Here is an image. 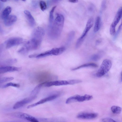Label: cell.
Returning a JSON list of instances; mask_svg holds the SVG:
<instances>
[{
    "label": "cell",
    "mask_w": 122,
    "mask_h": 122,
    "mask_svg": "<svg viewBox=\"0 0 122 122\" xmlns=\"http://www.w3.org/2000/svg\"><path fill=\"white\" fill-rule=\"evenodd\" d=\"M56 17L51 26L49 28L48 34L51 39H55L60 36L63 27L64 18L61 14L57 13Z\"/></svg>",
    "instance_id": "cell-1"
},
{
    "label": "cell",
    "mask_w": 122,
    "mask_h": 122,
    "mask_svg": "<svg viewBox=\"0 0 122 122\" xmlns=\"http://www.w3.org/2000/svg\"><path fill=\"white\" fill-rule=\"evenodd\" d=\"M112 66L111 61L108 59L104 60L100 68L96 73L98 77H100L107 73L111 68Z\"/></svg>",
    "instance_id": "cell-2"
},
{
    "label": "cell",
    "mask_w": 122,
    "mask_h": 122,
    "mask_svg": "<svg viewBox=\"0 0 122 122\" xmlns=\"http://www.w3.org/2000/svg\"><path fill=\"white\" fill-rule=\"evenodd\" d=\"M45 34V31L43 28L37 27L33 30L31 39L40 45Z\"/></svg>",
    "instance_id": "cell-3"
},
{
    "label": "cell",
    "mask_w": 122,
    "mask_h": 122,
    "mask_svg": "<svg viewBox=\"0 0 122 122\" xmlns=\"http://www.w3.org/2000/svg\"><path fill=\"white\" fill-rule=\"evenodd\" d=\"M122 15V8L121 7L118 10L110 28V34L114 35L116 33L115 28L121 18Z\"/></svg>",
    "instance_id": "cell-4"
},
{
    "label": "cell",
    "mask_w": 122,
    "mask_h": 122,
    "mask_svg": "<svg viewBox=\"0 0 122 122\" xmlns=\"http://www.w3.org/2000/svg\"><path fill=\"white\" fill-rule=\"evenodd\" d=\"M10 115L16 117L24 119L31 122H39L38 120L35 118L25 113L16 112L11 113Z\"/></svg>",
    "instance_id": "cell-5"
},
{
    "label": "cell",
    "mask_w": 122,
    "mask_h": 122,
    "mask_svg": "<svg viewBox=\"0 0 122 122\" xmlns=\"http://www.w3.org/2000/svg\"><path fill=\"white\" fill-rule=\"evenodd\" d=\"M41 87H49L51 86H60L69 85L68 81L57 80L48 81L40 83Z\"/></svg>",
    "instance_id": "cell-6"
},
{
    "label": "cell",
    "mask_w": 122,
    "mask_h": 122,
    "mask_svg": "<svg viewBox=\"0 0 122 122\" xmlns=\"http://www.w3.org/2000/svg\"><path fill=\"white\" fill-rule=\"evenodd\" d=\"M23 41V39L20 37H14L10 38L6 42V48L9 49L15 46L19 45L22 43Z\"/></svg>",
    "instance_id": "cell-7"
},
{
    "label": "cell",
    "mask_w": 122,
    "mask_h": 122,
    "mask_svg": "<svg viewBox=\"0 0 122 122\" xmlns=\"http://www.w3.org/2000/svg\"><path fill=\"white\" fill-rule=\"evenodd\" d=\"M36 97V96H30V97L26 98L18 102L14 105L13 107V108L16 109L20 108L25 104L31 102Z\"/></svg>",
    "instance_id": "cell-8"
},
{
    "label": "cell",
    "mask_w": 122,
    "mask_h": 122,
    "mask_svg": "<svg viewBox=\"0 0 122 122\" xmlns=\"http://www.w3.org/2000/svg\"><path fill=\"white\" fill-rule=\"evenodd\" d=\"M59 96L58 94H54L45 98L38 102L30 105L27 107V108H30L47 102L53 100Z\"/></svg>",
    "instance_id": "cell-9"
},
{
    "label": "cell",
    "mask_w": 122,
    "mask_h": 122,
    "mask_svg": "<svg viewBox=\"0 0 122 122\" xmlns=\"http://www.w3.org/2000/svg\"><path fill=\"white\" fill-rule=\"evenodd\" d=\"M94 19L92 18L89 19L87 21L86 27L81 35L78 39L83 42L88 32L93 25Z\"/></svg>",
    "instance_id": "cell-10"
},
{
    "label": "cell",
    "mask_w": 122,
    "mask_h": 122,
    "mask_svg": "<svg viewBox=\"0 0 122 122\" xmlns=\"http://www.w3.org/2000/svg\"><path fill=\"white\" fill-rule=\"evenodd\" d=\"M98 114L95 113H82L78 114L77 118L84 119H92L96 118Z\"/></svg>",
    "instance_id": "cell-11"
},
{
    "label": "cell",
    "mask_w": 122,
    "mask_h": 122,
    "mask_svg": "<svg viewBox=\"0 0 122 122\" xmlns=\"http://www.w3.org/2000/svg\"><path fill=\"white\" fill-rule=\"evenodd\" d=\"M21 69L20 67L11 66L1 67H0V74L8 72L19 71Z\"/></svg>",
    "instance_id": "cell-12"
},
{
    "label": "cell",
    "mask_w": 122,
    "mask_h": 122,
    "mask_svg": "<svg viewBox=\"0 0 122 122\" xmlns=\"http://www.w3.org/2000/svg\"><path fill=\"white\" fill-rule=\"evenodd\" d=\"M17 20V18L15 15H9L4 20V23L6 26H10L15 22Z\"/></svg>",
    "instance_id": "cell-13"
},
{
    "label": "cell",
    "mask_w": 122,
    "mask_h": 122,
    "mask_svg": "<svg viewBox=\"0 0 122 122\" xmlns=\"http://www.w3.org/2000/svg\"><path fill=\"white\" fill-rule=\"evenodd\" d=\"M24 13L30 25L33 26L35 25V22L34 19L29 11L25 10Z\"/></svg>",
    "instance_id": "cell-14"
},
{
    "label": "cell",
    "mask_w": 122,
    "mask_h": 122,
    "mask_svg": "<svg viewBox=\"0 0 122 122\" xmlns=\"http://www.w3.org/2000/svg\"><path fill=\"white\" fill-rule=\"evenodd\" d=\"M64 46L61 47L59 48H55L49 50L51 55H58L62 53L65 50Z\"/></svg>",
    "instance_id": "cell-15"
},
{
    "label": "cell",
    "mask_w": 122,
    "mask_h": 122,
    "mask_svg": "<svg viewBox=\"0 0 122 122\" xmlns=\"http://www.w3.org/2000/svg\"><path fill=\"white\" fill-rule=\"evenodd\" d=\"M97 67V65L93 63H87L83 64L76 67L72 69V71H75L81 68L86 67Z\"/></svg>",
    "instance_id": "cell-16"
},
{
    "label": "cell",
    "mask_w": 122,
    "mask_h": 122,
    "mask_svg": "<svg viewBox=\"0 0 122 122\" xmlns=\"http://www.w3.org/2000/svg\"><path fill=\"white\" fill-rule=\"evenodd\" d=\"M12 9L10 6H7L2 11L1 14L2 18L5 19L8 16L11 12Z\"/></svg>",
    "instance_id": "cell-17"
},
{
    "label": "cell",
    "mask_w": 122,
    "mask_h": 122,
    "mask_svg": "<svg viewBox=\"0 0 122 122\" xmlns=\"http://www.w3.org/2000/svg\"><path fill=\"white\" fill-rule=\"evenodd\" d=\"M92 98V96L86 94L83 96H81L78 95L77 101L79 102H81L85 101L90 100Z\"/></svg>",
    "instance_id": "cell-18"
},
{
    "label": "cell",
    "mask_w": 122,
    "mask_h": 122,
    "mask_svg": "<svg viewBox=\"0 0 122 122\" xmlns=\"http://www.w3.org/2000/svg\"><path fill=\"white\" fill-rule=\"evenodd\" d=\"M101 25V19L99 16H97L96 19L94 28V31L95 32H97L99 30Z\"/></svg>",
    "instance_id": "cell-19"
},
{
    "label": "cell",
    "mask_w": 122,
    "mask_h": 122,
    "mask_svg": "<svg viewBox=\"0 0 122 122\" xmlns=\"http://www.w3.org/2000/svg\"><path fill=\"white\" fill-rule=\"evenodd\" d=\"M56 7V6H55L53 7L50 12L49 17V27L51 26L52 23L53 24V22L54 20L53 13Z\"/></svg>",
    "instance_id": "cell-20"
},
{
    "label": "cell",
    "mask_w": 122,
    "mask_h": 122,
    "mask_svg": "<svg viewBox=\"0 0 122 122\" xmlns=\"http://www.w3.org/2000/svg\"><path fill=\"white\" fill-rule=\"evenodd\" d=\"M111 110L114 113L119 114L122 111V108L120 107L116 106H112L111 107Z\"/></svg>",
    "instance_id": "cell-21"
},
{
    "label": "cell",
    "mask_w": 122,
    "mask_h": 122,
    "mask_svg": "<svg viewBox=\"0 0 122 122\" xmlns=\"http://www.w3.org/2000/svg\"><path fill=\"white\" fill-rule=\"evenodd\" d=\"M75 35V32L73 31H71L69 34L67 41L66 44L69 45L73 39Z\"/></svg>",
    "instance_id": "cell-22"
},
{
    "label": "cell",
    "mask_w": 122,
    "mask_h": 122,
    "mask_svg": "<svg viewBox=\"0 0 122 122\" xmlns=\"http://www.w3.org/2000/svg\"><path fill=\"white\" fill-rule=\"evenodd\" d=\"M78 96V95H76L69 97L66 101V103L69 104L73 102H77V100Z\"/></svg>",
    "instance_id": "cell-23"
},
{
    "label": "cell",
    "mask_w": 122,
    "mask_h": 122,
    "mask_svg": "<svg viewBox=\"0 0 122 122\" xmlns=\"http://www.w3.org/2000/svg\"><path fill=\"white\" fill-rule=\"evenodd\" d=\"M41 87H42L40 84L37 86L31 91L30 94V96H36V95L39 92Z\"/></svg>",
    "instance_id": "cell-24"
},
{
    "label": "cell",
    "mask_w": 122,
    "mask_h": 122,
    "mask_svg": "<svg viewBox=\"0 0 122 122\" xmlns=\"http://www.w3.org/2000/svg\"><path fill=\"white\" fill-rule=\"evenodd\" d=\"M14 79L13 77H0V84L12 80Z\"/></svg>",
    "instance_id": "cell-25"
},
{
    "label": "cell",
    "mask_w": 122,
    "mask_h": 122,
    "mask_svg": "<svg viewBox=\"0 0 122 122\" xmlns=\"http://www.w3.org/2000/svg\"><path fill=\"white\" fill-rule=\"evenodd\" d=\"M9 86H12L16 87H20V85L18 84L12 82H10L4 85L3 86V88H5Z\"/></svg>",
    "instance_id": "cell-26"
},
{
    "label": "cell",
    "mask_w": 122,
    "mask_h": 122,
    "mask_svg": "<svg viewBox=\"0 0 122 122\" xmlns=\"http://www.w3.org/2000/svg\"><path fill=\"white\" fill-rule=\"evenodd\" d=\"M40 8L42 11H44L46 9L47 7L46 3L44 1H41L40 2Z\"/></svg>",
    "instance_id": "cell-27"
},
{
    "label": "cell",
    "mask_w": 122,
    "mask_h": 122,
    "mask_svg": "<svg viewBox=\"0 0 122 122\" xmlns=\"http://www.w3.org/2000/svg\"><path fill=\"white\" fill-rule=\"evenodd\" d=\"M100 58V55L96 54L92 55L91 57V60L94 61H97L99 60Z\"/></svg>",
    "instance_id": "cell-28"
},
{
    "label": "cell",
    "mask_w": 122,
    "mask_h": 122,
    "mask_svg": "<svg viewBox=\"0 0 122 122\" xmlns=\"http://www.w3.org/2000/svg\"><path fill=\"white\" fill-rule=\"evenodd\" d=\"M69 85H73L75 84L80 83L82 81L78 80L73 79L68 80Z\"/></svg>",
    "instance_id": "cell-29"
},
{
    "label": "cell",
    "mask_w": 122,
    "mask_h": 122,
    "mask_svg": "<svg viewBox=\"0 0 122 122\" xmlns=\"http://www.w3.org/2000/svg\"><path fill=\"white\" fill-rule=\"evenodd\" d=\"M122 27V24H121L119 26L118 30H117L116 33H115L114 35V36L113 38V39L115 40L118 34L119 33L120 30H121Z\"/></svg>",
    "instance_id": "cell-30"
},
{
    "label": "cell",
    "mask_w": 122,
    "mask_h": 122,
    "mask_svg": "<svg viewBox=\"0 0 122 122\" xmlns=\"http://www.w3.org/2000/svg\"><path fill=\"white\" fill-rule=\"evenodd\" d=\"M102 120L103 122H116V121H115L113 119L109 118H103L102 119Z\"/></svg>",
    "instance_id": "cell-31"
},
{
    "label": "cell",
    "mask_w": 122,
    "mask_h": 122,
    "mask_svg": "<svg viewBox=\"0 0 122 122\" xmlns=\"http://www.w3.org/2000/svg\"><path fill=\"white\" fill-rule=\"evenodd\" d=\"M106 0H103L101 5V9L102 10L104 9L106 7Z\"/></svg>",
    "instance_id": "cell-32"
},
{
    "label": "cell",
    "mask_w": 122,
    "mask_h": 122,
    "mask_svg": "<svg viewBox=\"0 0 122 122\" xmlns=\"http://www.w3.org/2000/svg\"><path fill=\"white\" fill-rule=\"evenodd\" d=\"M37 55V54L31 55L29 56V57L30 58H33L36 57Z\"/></svg>",
    "instance_id": "cell-33"
},
{
    "label": "cell",
    "mask_w": 122,
    "mask_h": 122,
    "mask_svg": "<svg viewBox=\"0 0 122 122\" xmlns=\"http://www.w3.org/2000/svg\"><path fill=\"white\" fill-rule=\"evenodd\" d=\"M69 2L72 3H76L78 2V0H68Z\"/></svg>",
    "instance_id": "cell-34"
},
{
    "label": "cell",
    "mask_w": 122,
    "mask_h": 122,
    "mask_svg": "<svg viewBox=\"0 0 122 122\" xmlns=\"http://www.w3.org/2000/svg\"><path fill=\"white\" fill-rule=\"evenodd\" d=\"M100 42V41L99 40H98L96 41V43L97 44L98 43H99Z\"/></svg>",
    "instance_id": "cell-35"
},
{
    "label": "cell",
    "mask_w": 122,
    "mask_h": 122,
    "mask_svg": "<svg viewBox=\"0 0 122 122\" xmlns=\"http://www.w3.org/2000/svg\"><path fill=\"white\" fill-rule=\"evenodd\" d=\"M1 1L3 2H6L7 1V0H0Z\"/></svg>",
    "instance_id": "cell-36"
},
{
    "label": "cell",
    "mask_w": 122,
    "mask_h": 122,
    "mask_svg": "<svg viewBox=\"0 0 122 122\" xmlns=\"http://www.w3.org/2000/svg\"><path fill=\"white\" fill-rule=\"evenodd\" d=\"M26 0H22L23 1H26Z\"/></svg>",
    "instance_id": "cell-37"
},
{
    "label": "cell",
    "mask_w": 122,
    "mask_h": 122,
    "mask_svg": "<svg viewBox=\"0 0 122 122\" xmlns=\"http://www.w3.org/2000/svg\"><path fill=\"white\" fill-rule=\"evenodd\" d=\"M16 1H17L18 0H14Z\"/></svg>",
    "instance_id": "cell-38"
}]
</instances>
